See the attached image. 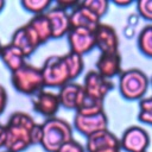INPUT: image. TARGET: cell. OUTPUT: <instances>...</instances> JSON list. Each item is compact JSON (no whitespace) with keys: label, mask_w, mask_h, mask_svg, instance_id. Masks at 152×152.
I'll return each instance as SVG.
<instances>
[{"label":"cell","mask_w":152,"mask_h":152,"mask_svg":"<svg viewBox=\"0 0 152 152\" xmlns=\"http://www.w3.org/2000/svg\"><path fill=\"white\" fill-rule=\"evenodd\" d=\"M84 68L83 57L71 51L48 57L40 66L44 84L48 88H62L77 78Z\"/></svg>","instance_id":"obj_1"},{"label":"cell","mask_w":152,"mask_h":152,"mask_svg":"<svg viewBox=\"0 0 152 152\" xmlns=\"http://www.w3.org/2000/svg\"><path fill=\"white\" fill-rule=\"evenodd\" d=\"M5 150L23 152L40 141V125L26 112H13L5 125Z\"/></svg>","instance_id":"obj_2"},{"label":"cell","mask_w":152,"mask_h":152,"mask_svg":"<svg viewBox=\"0 0 152 152\" xmlns=\"http://www.w3.org/2000/svg\"><path fill=\"white\" fill-rule=\"evenodd\" d=\"M70 140H72V128L68 121L53 116L40 124L39 144L46 152H57Z\"/></svg>","instance_id":"obj_3"},{"label":"cell","mask_w":152,"mask_h":152,"mask_svg":"<svg viewBox=\"0 0 152 152\" xmlns=\"http://www.w3.org/2000/svg\"><path fill=\"white\" fill-rule=\"evenodd\" d=\"M11 83L17 91L31 96L36 95L45 87L40 66H36L27 62L11 72Z\"/></svg>","instance_id":"obj_4"},{"label":"cell","mask_w":152,"mask_h":152,"mask_svg":"<svg viewBox=\"0 0 152 152\" xmlns=\"http://www.w3.org/2000/svg\"><path fill=\"white\" fill-rule=\"evenodd\" d=\"M148 86L150 78L142 70L138 68L122 70V72L119 75V91L121 96L128 101H140L144 99Z\"/></svg>","instance_id":"obj_5"},{"label":"cell","mask_w":152,"mask_h":152,"mask_svg":"<svg viewBox=\"0 0 152 152\" xmlns=\"http://www.w3.org/2000/svg\"><path fill=\"white\" fill-rule=\"evenodd\" d=\"M82 86L86 96L99 102H103L108 93L114 88V83L102 77L96 70H89L86 74Z\"/></svg>","instance_id":"obj_6"},{"label":"cell","mask_w":152,"mask_h":152,"mask_svg":"<svg viewBox=\"0 0 152 152\" xmlns=\"http://www.w3.org/2000/svg\"><path fill=\"white\" fill-rule=\"evenodd\" d=\"M150 146V135L140 126H129L120 138V147L126 152H146Z\"/></svg>","instance_id":"obj_7"},{"label":"cell","mask_w":152,"mask_h":152,"mask_svg":"<svg viewBox=\"0 0 152 152\" xmlns=\"http://www.w3.org/2000/svg\"><path fill=\"white\" fill-rule=\"evenodd\" d=\"M74 127L78 133L88 138L94 133L108 129V118L106 115V112L90 115L75 114Z\"/></svg>","instance_id":"obj_8"},{"label":"cell","mask_w":152,"mask_h":152,"mask_svg":"<svg viewBox=\"0 0 152 152\" xmlns=\"http://www.w3.org/2000/svg\"><path fill=\"white\" fill-rule=\"evenodd\" d=\"M66 39L69 43L70 51L82 57L83 55L88 53L95 48L94 31H90L87 28L71 27L66 34Z\"/></svg>","instance_id":"obj_9"},{"label":"cell","mask_w":152,"mask_h":152,"mask_svg":"<svg viewBox=\"0 0 152 152\" xmlns=\"http://www.w3.org/2000/svg\"><path fill=\"white\" fill-rule=\"evenodd\" d=\"M94 37L95 48H97L101 53L119 52V36L112 25L100 23V25L94 31Z\"/></svg>","instance_id":"obj_10"},{"label":"cell","mask_w":152,"mask_h":152,"mask_svg":"<svg viewBox=\"0 0 152 152\" xmlns=\"http://www.w3.org/2000/svg\"><path fill=\"white\" fill-rule=\"evenodd\" d=\"M10 43L18 48L25 57H30L40 46L36 33L27 24H24L13 32Z\"/></svg>","instance_id":"obj_11"},{"label":"cell","mask_w":152,"mask_h":152,"mask_svg":"<svg viewBox=\"0 0 152 152\" xmlns=\"http://www.w3.org/2000/svg\"><path fill=\"white\" fill-rule=\"evenodd\" d=\"M32 108L36 113L45 116L46 119L56 116L61 103L58 95L56 93L49 91V90H40L36 95L32 96Z\"/></svg>","instance_id":"obj_12"},{"label":"cell","mask_w":152,"mask_h":152,"mask_svg":"<svg viewBox=\"0 0 152 152\" xmlns=\"http://www.w3.org/2000/svg\"><path fill=\"white\" fill-rule=\"evenodd\" d=\"M61 107H64L69 110H77L86 99V93L83 86L76 82H70L59 88L57 93Z\"/></svg>","instance_id":"obj_13"},{"label":"cell","mask_w":152,"mask_h":152,"mask_svg":"<svg viewBox=\"0 0 152 152\" xmlns=\"http://www.w3.org/2000/svg\"><path fill=\"white\" fill-rule=\"evenodd\" d=\"M95 66H96L95 70L107 80L119 76L122 72V62H121L120 52L100 53L95 63Z\"/></svg>","instance_id":"obj_14"},{"label":"cell","mask_w":152,"mask_h":152,"mask_svg":"<svg viewBox=\"0 0 152 152\" xmlns=\"http://www.w3.org/2000/svg\"><path fill=\"white\" fill-rule=\"evenodd\" d=\"M45 15L48 17L52 31V39H59L68 34L70 31V19L69 13L58 6H55L53 8H49L45 12Z\"/></svg>","instance_id":"obj_15"},{"label":"cell","mask_w":152,"mask_h":152,"mask_svg":"<svg viewBox=\"0 0 152 152\" xmlns=\"http://www.w3.org/2000/svg\"><path fill=\"white\" fill-rule=\"evenodd\" d=\"M69 19L71 27H81L90 31H95L101 23V19L81 2L71 10V12L69 13Z\"/></svg>","instance_id":"obj_16"},{"label":"cell","mask_w":152,"mask_h":152,"mask_svg":"<svg viewBox=\"0 0 152 152\" xmlns=\"http://www.w3.org/2000/svg\"><path fill=\"white\" fill-rule=\"evenodd\" d=\"M109 147H120V139L109 129H104L88 137L84 148L86 152H96Z\"/></svg>","instance_id":"obj_17"},{"label":"cell","mask_w":152,"mask_h":152,"mask_svg":"<svg viewBox=\"0 0 152 152\" xmlns=\"http://www.w3.org/2000/svg\"><path fill=\"white\" fill-rule=\"evenodd\" d=\"M25 58L26 57L23 55V52L11 43L2 45L0 51V59L11 72L19 69L25 63Z\"/></svg>","instance_id":"obj_18"},{"label":"cell","mask_w":152,"mask_h":152,"mask_svg":"<svg viewBox=\"0 0 152 152\" xmlns=\"http://www.w3.org/2000/svg\"><path fill=\"white\" fill-rule=\"evenodd\" d=\"M26 24L33 30L40 45H43V44L48 43L50 39H52V31H51L50 21L48 19V17L45 15V13L33 15Z\"/></svg>","instance_id":"obj_19"},{"label":"cell","mask_w":152,"mask_h":152,"mask_svg":"<svg viewBox=\"0 0 152 152\" xmlns=\"http://www.w3.org/2000/svg\"><path fill=\"white\" fill-rule=\"evenodd\" d=\"M137 44L142 55L152 58V24L144 26L137 38Z\"/></svg>","instance_id":"obj_20"},{"label":"cell","mask_w":152,"mask_h":152,"mask_svg":"<svg viewBox=\"0 0 152 152\" xmlns=\"http://www.w3.org/2000/svg\"><path fill=\"white\" fill-rule=\"evenodd\" d=\"M20 5L24 7L25 11L32 13L33 15H38V14L45 13L49 10L51 1L50 0H21Z\"/></svg>","instance_id":"obj_21"},{"label":"cell","mask_w":152,"mask_h":152,"mask_svg":"<svg viewBox=\"0 0 152 152\" xmlns=\"http://www.w3.org/2000/svg\"><path fill=\"white\" fill-rule=\"evenodd\" d=\"M138 120L142 124L152 126V96L144 97L139 101Z\"/></svg>","instance_id":"obj_22"},{"label":"cell","mask_w":152,"mask_h":152,"mask_svg":"<svg viewBox=\"0 0 152 152\" xmlns=\"http://www.w3.org/2000/svg\"><path fill=\"white\" fill-rule=\"evenodd\" d=\"M81 4L86 6L88 10H90L100 19L107 13L109 6V2L107 0H83L81 1Z\"/></svg>","instance_id":"obj_23"},{"label":"cell","mask_w":152,"mask_h":152,"mask_svg":"<svg viewBox=\"0 0 152 152\" xmlns=\"http://www.w3.org/2000/svg\"><path fill=\"white\" fill-rule=\"evenodd\" d=\"M137 12L142 19L152 21V0L137 1Z\"/></svg>","instance_id":"obj_24"},{"label":"cell","mask_w":152,"mask_h":152,"mask_svg":"<svg viewBox=\"0 0 152 152\" xmlns=\"http://www.w3.org/2000/svg\"><path fill=\"white\" fill-rule=\"evenodd\" d=\"M57 152H86V148L82 144L72 139L66 144H64Z\"/></svg>","instance_id":"obj_25"},{"label":"cell","mask_w":152,"mask_h":152,"mask_svg":"<svg viewBox=\"0 0 152 152\" xmlns=\"http://www.w3.org/2000/svg\"><path fill=\"white\" fill-rule=\"evenodd\" d=\"M78 4H80L78 0H58L56 2V6H58L59 8H62V10H64V11L68 12V10L75 8Z\"/></svg>","instance_id":"obj_26"},{"label":"cell","mask_w":152,"mask_h":152,"mask_svg":"<svg viewBox=\"0 0 152 152\" xmlns=\"http://www.w3.org/2000/svg\"><path fill=\"white\" fill-rule=\"evenodd\" d=\"M7 91L6 89L4 88V86L0 84V115L4 113L5 108H6V104H7Z\"/></svg>","instance_id":"obj_27"},{"label":"cell","mask_w":152,"mask_h":152,"mask_svg":"<svg viewBox=\"0 0 152 152\" xmlns=\"http://www.w3.org/2000/svg\"><path fill=\"white\" fill-rule=\"evenodd\" d=\"M5 140H6V131H5V125L0 124V148L5 146Z\"/></svg>","instance_id":"obj_28"},{"label":"cell","mask_w":152,"mask_h":152,"mask_svg":"<svg viewBox=\"0 0 152 152\" xmlns=\"http://www.w3.org/2000/svg\"><path fill=\"white\" fill-rule=\"evenodd\" d=\"M133 1L132 0H113V4L119 6V7H126V6H129Z\"/></svg>","instance_id":"obj_29"},{"label":"cell","mask_w":152,"mask_h":152,"mask_svg":"<svg viewBox=\"0 0 152 152\" xmlns=\"http://www.w3.org/2000/svg\"><path fill=\"white\" fill-rule=\"evenodd\" d=\"M96 152H121L120 147H109V148H103V150H99Z\"/></svg>","instance_id":"obj_30"},{"label":"cell","mask_w":152,"mask_h":152,"mask_svg":"<svg viewBox=\"0 0 152 152\" xmlns=\"http://www.w3.org/2000/svg\"><path fill=\"white\" fill-rule=\"evenodd\" d=\"M4 7H5V1L4 0H0V12L4 10Z\"/></svg>","instance_id":"obj_31"},{"label":"cell","mask_w":152,"mask_h":152,"mask_svg":"<svg viewBox=\"0 0 152 152\" xmlns=\"http://www.w3.org/2000/svg\"><path fill=\"white\" fill-rule=\"evenodd\" d=\"M1 48H2V44L0 43V51H1Z\"/></svg>","instance_id":"obj_32"},{"label":"cell","mask_w":152,"mask_h":152,"mask_svg":"<svg viewBox=\"0 0 152 152\" xmlns=\"http://www.w3.org/2000/svg\"><path fill=\"white\" fill-rule=\"evenodd\" d=\"M150 83H151V86H152V77H151V80H150Z\"/></svg>","instance_id":"obj_33"},{"label":"cell","mask_w":152,"mask_h":152,"mask_svg":"<svg viewBox=\"0 0 152 152\" xmlns=\"http://www.w3.org/2000/svg\"><path fill=\"white\" fill-rule=\"evenodd\" d=\"M4 152H8V151H4Z\"/></svg>","instance_id":"obj_34"}]
</instances>
